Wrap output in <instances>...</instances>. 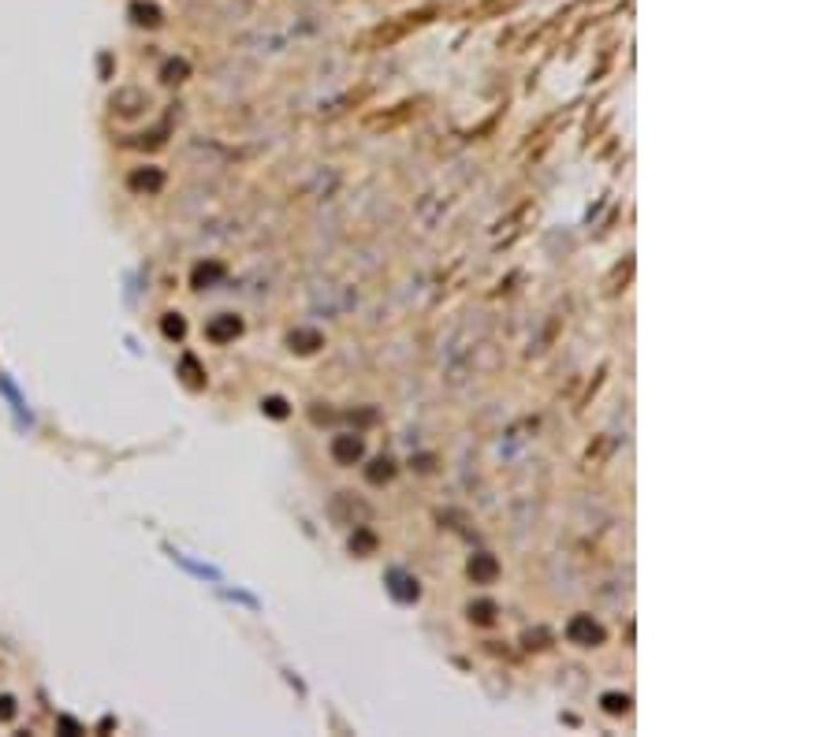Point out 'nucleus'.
<instances>
[{
    "instance_id": "nucleus-5",
    "label": "nucleus",
    "mask_w": 838,
    "mask_h": 737,
    "mask_svg": "<svg viewBox=\"0 0 838 737\" xmlns=\"http://www.w3.org/2000/svg\"><path fill=\"white\" fill-rule=\"evenodd\" d=\"M328 451H332V458H335L339 466H355L358 458L365 454V443H362L358 432H347V436H335V440H332Z\"/></svg>"
},
{
    "instance_id": "nucleus-13",
    "label": "nucleus",
    "mask_w": 838,
    "mask_h": 737,
    "mask_svg": "<svg viewBox=\"0 0 838 737\" xmlns=\"http://www.w3.org/2000/svg\"><path fill=\"white\" fill-rule=\"evenodd\" d=\"M466 614H469V622H474V626H492L495 622V603L492 600H477V603H469V607H466Z\"/></svg>"
},
{
    "instance_id": "nucleus-20",
    "label": "nucleus",
    "mask_w": 838,
    "mask_h": 737,
    "mask_svg": "<svg viewBox=\"0 0 838 737\" xmlns=\"http://www.w3.org/2000/svg\"><path fill=\"white\" fill-rule=\"evenodd\" d=\"M548 640H552L548 629H536V633L529 629V633H526V648H548Z\"/></svg>"
},
{
    "instance_id": "nucleus-8",
    "label": "nucleus",
    "mask_w": 838,
    "mask_h": 737,
    "mask_svg": "<svg viewBox=\"0 0 838 737\" xmlns=\"http://www.w3.org/2000/svg\"><path fill=\"white\" fill-rule=\"evenodd\" d=\"M388 592H391L399 603H414L417 596H421L417 581H414L410 574H402V570H391V574H388Z\"/></svg>"
},
{
    "instance_id": "nucleus-18",
    "label": "nucleus",
    "mask_w": 838,
    "mask_h": 737,
    "mask_svg": "<svg viewBox=\"0 0 838 737\" xmlns=\"http://www.w3.org/2000/svg\"><path fill=\"white\" fill-rule=\"evenodd\" d=\"M190 75V68H187V60H168L164 63V71H161V78L168 86H175V82H183V78Z\"/></svg>"
},
{
    "instance_id": "nucleus-3",
    "label": "nucleus",
    "mask_w": 838,
    "mask_h": 737,
    "mask_svg": "<svg viewBox=\"0 0 838 737\" xmlns=\"http://www.w3.org/2000/svg\"><path fill=\"white\" fill-rule=\"evenodd\" d=\"M239 335H242V321L235 317V313H216V317L205 324V339H209V343H216V347L235 343Z\"/></svg>"
},
{
    "instance_id": "nucleus-6",
    "label": "nucleus",
    "mask_w": 838,
    "mask_h": 737,
    "mask_svg": "<svg viewBox=\"0 0 838 737\" xmlns=\"http://www.w3.org/2000/svg\"><path fill=\"white\" fill-rule=\"evenodd\" d=\"M149 104V97L142 94V89H135V86H127V89H116L112 94V112L116 116H123V120H130V116H138L142 109Z\"/></svg>"
},
{
    "instance_id": "nucleus-9",
    "label": "nucleus",
    "mask_w": 838,
    "mask_h": 737,
    "mask_svg": "<svg viewBox=\"0 0 838 737\" xmlns=\"http://www.w3.org/2000/svg\"><path fill=\"white\" fill-rule=\"evenodd\" d=\"M287 347H291L295 354H313L324 347V335L313 332V328H295L291 335H287Z\"/></svg>"
},
{
    "instance_id": "nucleus-19",
    "label": "nucleus",
    "mask_w": 838,
    "mask_h": 737,
    "mask_svg": "<svg viewBox=\"0 0 838 737\" xmlns=\"http://www.w3.org/2000/svg\"><path fill=\"white\" fill-rule=\"evenodd\" d=\"M261 410H265L269 417H276V421H283L287 414H291V406H287V399H280V395H269L265 402H261Z\"/></svg>"
},
{
    "instance_id": "nucleus-15",
    "label": "nucleus",
    "mask_w": 838,
    "mask_h": 737,
    "mask_svg": "<svg viewBox=\"0 0 838 737\" xmlns=\"http://www.w3.org/2000/svg\"><path fill=\"white\" fill-rule=\"evenodd\" d=\"M130 19H135L138 26H161V8L156 4H130Z\"/></svg>"
},
{
    "instance_id": "nucleus-16",
    "label": "nucleus",
    "mask_w": 838,
    "mask_h": 737,
    "mask_svg": "<svg viewBox=\"0 0 838 737\" xmlns=\"http://www.w3.org/2000/svg\"><path fill=\"white\" fill-rule=\"evenodd\" d=\"M600 704H604L608 715H626V712H630V696H626V693H604V696H600Z\"/></svg>"
},
{
    "instance_id": "nucleus-12",
    "label": "nucleus",
    "mask_w": 838,
    "mask_h": 737,
    "mask_svg": "<svg viewBox=\"0 0 838 737\" xmlns=\"http://www.w3.org/2000/svg\"><path fill=\"white\" fill-rule=\"evenodd\" d=\"M179 376H183V384H187V388H205V373H202L198 358H190V354L179 361Z\"/></svg>"
},
{
    "instance_id": "nucleus-1",
    "label": "nucleus",
    "mask_w": 838,
    "mask_h": 737,
    "mask_svg": "<svg viewBox=\"0 0 838 737\" xmlns=\"http://www.w3.org/2000/svg\"><path fill=\"white\" fill-rule=\"evenodd\" d=\"M567 640L578 644V648H600V644L608 640V633L593 614H574L567 622Z\"/></svg>"
},
{
    "instance_id": "nucleus-11",
    "label": "nucleus",
    "mask_w": 838,
    "mask_h": 737,
    "mask_svg": "<svg viewBox=\"0 0 838 737\" xmlns=\"http://www.w3.org/2000/svg\"><path fill=\"white\" fill-rule=\"evenodd\" d=\"M391 477H395V458H388V454L373 458L369 469H365V481H369V484H388Z\"/></svg>"
},
{
    "instance_id": "nucleus-10",
    "label": "nucleus",
    "mask_w": 838,
    "mask_h": 737,
    "mask_svg": "<svg viewBox=\"0 0 838 737\" xmlns=\"http://www.w3.org/2000/svg\"><path fill=\"white\" fill-rule=\"evenodd\" d=\"M216 280H224V265H220V261H205V265H198V268L190 272V283L198 287V291L213 287Z\"/></svg>"
},
{
    "instance_id": "nucleus-21",
    "label": "nucleus",
    "mask_w": 838,
    "mask_h": 737,
    "mask_svg": "<svg viewBox=\"0 0 838 737\" xmlns=\"http://www.w3.org/2000/svg\"><path fill=\"white\" fill-rule=\"evenodd\" d=\"M16 719V696H0V722Z\"/></svg>"
},
{
    "instance_id": "nucleus-14",
    "label": "nucleus",
    "mask_w": 838,
    "mask_h": 737,
    "mask_svg": "<svg viewBox=\"0 0 838 737\" xmlns=\"http://www.w3.org/2000/svg\"><path fill=\"white\" fill-rule=\"evenodd\" d=\"M350 551H355V555H373V551H376V536L365 529V525H355V536H350Z\"/></svg>"
},
{
    "instance_id": "nucleus-2",
    "label": "nucleus",
    "mask_w": 838,
    "mask_h": 737,
    "mask_svg": "<svg viewBox=\"0 0 838 737\" xmlns=\"http://www.w3.org/2000/svg\"><path fill=\"white\" fill-rule=\"evenodd\" d=\"M328 514H332V521H339V525H365V521H369V507H365L362 499H355L350 492H339V495L332 499Z\"/></svg>"
},
{
    "instance_id": "nucleus-4",
    "label": "nucleus",
    "mask_w": 838,
    "mask_h": 737,
    "mask_svg": "<svg viewBox=\"0 0 838 737\" xmlns=\"http://www.w3.org/2000/svg\"><path fill=\"white\" fill-rule=\"evenodd\" d=\"M466 574H469L474 585H495V577H500V559L488 555V551H477V555L466 562Z\"/></svg>"
},
{
    "instance_id": "nucleus-17",
    "label": "nucleus",
    "mask_w": 838,
    "mask_h": 737,
    "mask_svg": "<svg viewBox=\"0 0 838 737\" xmlns=\"http://www.w3.org/2000/svg\"><path fill=\"white\" fill-rule=\"evenodd\" d=\"M161 332H164V339H183V335H187V321H183L179 313H164Z\"/></svg>"
},
{
    "instance_id": "nucleus-7",
    "label": "nucleus",
    "mask_w": 838,
    "mask_h": 737,
    "mask_svg": "<svg viewBox=\"0 0 838 737\" xmlns=\"http://www.w3.org/2000/svg\"><path fill=\"white\" fill-rule=\"evenodd\" d=\"M127 187L135 194H156L164 187V172L161 168H135V172L127 175Z\"/></svg>"
}]
</instances>
